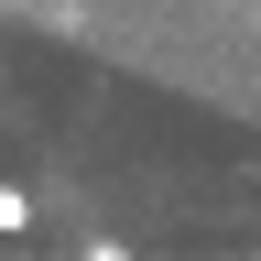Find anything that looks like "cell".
Masks as SVG:
<instances>
[{"mask_svg":"<svg viewBox=\"0 0 261 261\" xmlns=\"http://www.w3.org/2000/svg\"><path fill=\"white\" fill-rule=\"evenodd\" d=\"M22 11H44L76 44L130 55L142 76L207 87L261 120V0H22Z\"/></svg>","mask_w":261,"mask_h":261,"instance_id":"cell-1","label":"cell"},{"mask_svg":"<svg viewBox=\"0 0 261 261\" xmlns=\"http://www.w3.org/2000/svg\"><path fill=\"white\" fill-rule=\"evenodd\" d=\"M33 228V185H0V240H22Z\"/></svg>","mask_w":261,"mask_h":261,"instance_id":"cell-2","label":"cell"},{"mask_svg":"<svg viewBox=\"0 0 261 261\" xmlns=\"http://www.w3.org/2000/svg\"><path fill=\"white\" fill-rule=\"evenodd\" d=\"M76 261H130V240H87V250H76Z\"/></svg>","mask_w":261,"mask_h":261,"instance_id":"cell-3","label":"cell"}]
</instances>
